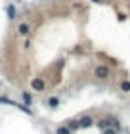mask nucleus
<instances>
[{
	"label": "nucleus",
	"mask_w": 130,
	"mask_h": 134,
	"mask_svg": "<svg viewBox=\"0 0 130 134\" xmlns=\"http://www.w3.org/2000/svg\"><path fill=\"white\" fill-rule=\"evenodd\" d=\"M96 75L100 77V79H105V77L109 75V69H107V67H98V69H96Z\"/></svg>",
	"instance_id": "obj_1"
},
{
	"label": "nucleus",
	"mask_w": 130,
	"mask_h": 134,
	"mask_svg": "<svg viewBox=\"0 0 130 134\" xmlns=\"http://www.w3.org/2000/svg\"><path fill=\"white\" fill-rule=\"evenodd\" d=\"M33 88L35 90H44V82L38 81V79H35V81H33Z\"/></svg>",
	"instance_id": "obj_2"
},
{
	"label": "nucleus",
	"mask_w": 130,
	"mask_h": 134,
	"mask_svg": "<svg viewBox=\"0 0 130 134\" xmlns=\"http://www.w3.org/2000/svg\"><path fill=\"white\" fill-rule=\"evenodd\" d=\"M92 125V119L90 117H84L82 121H78V126H82V129H86V126H90Z\"/></svg>",
	"instance_id": "obj_3"
},
{
	"label": "nucleus",
	"mask_w": 130,
	"mask_h": 134,
	"mask_svg": "<svg viewBox=\"0 0 130 134\" xmlns=\"http://www.w3.org/2000/svg\"><path fill=\"white\" fill-rule=\"evenodd\" d=\"M6 12H8V17H10V19H14V17H15V8H14V6H8Z\"/></svg>",
	"instance_id": "obj_4"
},
{
	"label": "nucleus",
	"mask_w": 130,
	"mask_h": 134,
	"mask_svg": "<svg viewBox=\"0 0 130 134\" xmlns=\"http://www.w3.org/2000/svg\"><path fill=\"white\" fill-rule=\"evenodd\" d=\"M48 105H50V107H58L59 105V100L58 98H50V100H48Z\"/></svg>",
	"instance_id": "obj_5"
},
{
	"label": "nucleus",
	"mask_w": 130,
	"mask_h": 134,
	"mask_svg": "<svg viewBox=\"0 0 130 134\" xmlns=\"http://www.w3.org/2000/svg\"><path fill=\"white\" fill-rule=\"evenodd\" d=\"M21 98H23V102H25V105H29V103H31V94L23 92V94H21Z\"/></svg>",
	"instance_id": "obj_6"
},
{
	"label": "nucleus",
	"mask_w": 130,
	"mask_h": 134,
	"mask_svg": "<svg viewBox=\"0 0 130 134\" xmlns=\"http://www.w3.org/2000/svg\"><path fill=\"white\" fill-rule=\"evenodd\" d=\"M58 134H71L69 126H61V129H58Z\"/></svg>",
	"instance_id": "obj_7"
},
{
	"label": "nucleus",
	"mask_w": 130,
	"mask_h": 134,
	"mask_svg": "<svg viewBox=\"0 0 130 134\" xmlns=\"http://www.w3.org/2000/svg\"><path fill=\"white\" fill-rule=\"evenodd\" d=\"M19 33H21V35H27V33H29V27L25 25V23H23V25H19Z\"/></svg>",
	"instance_id": "obj_8"
},
{
	"label": "nucleus",
	"mask_w": 130,
	"mask_h": 134,
	"mask_svg": "<svg viewBox=\"0 0 130 134\" xmlns=\"http://www.w3.org/2000/svg\"><path fill=\"white\" fill-rule=\"evenodd\" d=\"M122 90H125V92H130V82L128 81H125V82H122V86H121Z\"/></svg>",
	"instance_id": "obj_9"
},
{
	"label": "nucleus",
	"mask_w": 130,
	"mask_h": 134,
	"mask_svg": "<svg viewBox=\"0 0 130 134\" xmlns=\"http://www.w3.org/2000/svg\"><path fill=\"white\" fill-rule=\"evenodd\" d=\"M103 134H117V132H115V130H111V129H105Z\"/></svg>",
	"instance_id": "obj_10"
},
{
	"label": "nucleus",
	"mask_w": 130,
	"mask_h": 134,
	"mask_svg": "<svg viewBox=\"0 0 130 134\" xmlns=\"http://www.w3.org/2000/svg\"><path fill=\"white\" fill-rule=\"evenodd\" d=\"M92 2H101V0H92Z\"/></svg>",
	"instance_id": "obj_11"
}]
</instances>
